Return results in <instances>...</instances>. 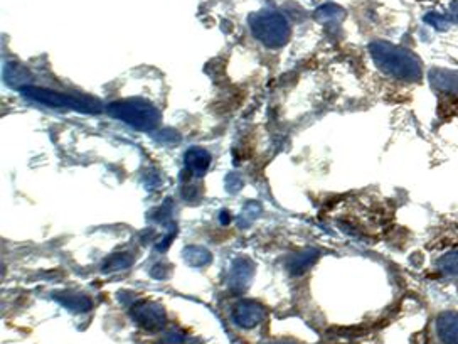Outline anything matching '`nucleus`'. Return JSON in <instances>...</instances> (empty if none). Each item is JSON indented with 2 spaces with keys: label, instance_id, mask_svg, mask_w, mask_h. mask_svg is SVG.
I'll return each instance as SVG.
<instances>
[{
  "label": "nucleus",
  "instance_id": "obj_1",
  "mask_svg": "<svg viewBox=\"0 0 458 344\" xmlns=\"http://www.w3.org/2000/svg\"><path fill=\"white\" fill-rule=\"evenodd\" d=\"M372 56L386 73L401 79H420V61L406 49L388 43H374L371 46Z\"/></svg>",
  "mask_w": 458,
  "mask_h": 344
},
{
  "label": "nucleus",
  "instance_id": "obj_2",
  "mask_svg": "<svg viewBox=\"0 0 458 344\" xmlns=\"http://www.w3.org/2000/svg\"><path fill=\"white\" fill-rule=\"evenodd\" d=\"M251 29L259 41L273 48L285 44L290 35L289 22L281 14L273 11H263L251 17Z\"/></svg>",
  "mask_w": 458,
  "mask_h": 344
},
{
  "label": "nucleus",
  "instance_id": "obj_3",
  "mask_svg": "<svg viewBox=\"0 0 458 344\" xmlns=\"http://www.w3.org/2000/svg\"><path fill=\"white\" fill-rule=\"evenodd\" d=\"M133 316L148 331H159L165 324V314L162 311V307L152 306V304H140V306H137V309L133 311Z\"/></svg>",
  "mask_w": 458,
  "mask_h": 344
},
{
  "label": "nucleus",
  "instance_id": "obj_4",
  "mask_svg": "<svg viewBox=\"0 0 458 344\" xmlns=\"http://www.w3.org/2000/svg\"><path fill=\"white\" fill-rule=\"evenodd\" d=\"M233 317H235L236 324L242 326V328H253V326L262 323L264 311L255 302H241L240 306H236Z\"/></svg>",
  "mask_w": 458,
  "mask_h": 344
},
{
  "label": "nucleus",
  "instance_id": "obj_5",
  "mask_svg": "<svg viewBox=\"0 0 458 344\" xmlns=\"http://www.w3.org/2000/svg\"><path fill=\"white\" fill-rule=\"evenodd\" d=\"M438 336L445 344H458V314L443 312L437 319Z\"/></svg>",
  "mask_w": 458,
  "mask_h": 344
},
{
  "label": "nucleus",
  "instance_id": "obj_6",
  "mask_svg": "<svg viewBox=\"0 0 458 344\" xmlns=\"http://www.w3.org/2000/svg\"><path fill=\"white\" fill-rule=\"evenodd\" d=\"M430 83L433 84L435 90L445 93L458 91V73L443 70H433L430 73Z\"/></svg>",
  "mask_w": 458,
  "mask_h": 344
},
{
  "label": "nucleus",
  "instance_id": "obj_7",
  "mask_svg": "<svg viewBox=\"0 0 458 344\" xmlns=\"http://www.w3.org/2000/svg\"><path fill=\"white\" fill-rule=\"evenodd\" d=\"M440 269H442L445 274L458 277V252L447 253L438 260Z\"/></svg>",
  "mask_w": 458,
  "mask_h": 344
},
{
  "label": "nucleus",
  "instance_id": "obj_8",
  "mask_svg": "<svg viewBox=\"0 0 458 344\" xmlns=\"http://www.w3.org/2000/svg\"><path fill=\"white\" fill-rule=\"evenodd\" d=\"M425 21L428 22L430 26H433L435 29H438V30H443V29L448 28V19H447V17L442 16V14H437V12H431V14L425 16Z\"/></svg>",
  "mask_w": 458,
  "mask_h": 344
},
{
  "label": "nucleus",
  "instance_id": "obj_9",
  "mask_svg": "<svg viewBox=\"0 0 458 344\" xmlns=\"http://www.w3.org/2000/svg\"><path fill=\"white\" fill-rule=\"evenodd\" d=\"M452 16H453V19L458 22V0H455V2L452 4Z\"/></svg>",
  "mask_w": 458,
  "mask_h": 344
},
{
  "label": "nucleus",
  "instance_id": "obj_10",
  "mask_svg": "<svg viewBox=\"0 0 458 344\" xmlns=\"http://www.w3.org/2000/svg\"><path fill=\"white\" fill-rule=\"evenodd\" d=\"M277 344H286V343H277Z\"/></svg>",
  "mask_w": 458,
  "mask_h": 344
}]
</instances>
